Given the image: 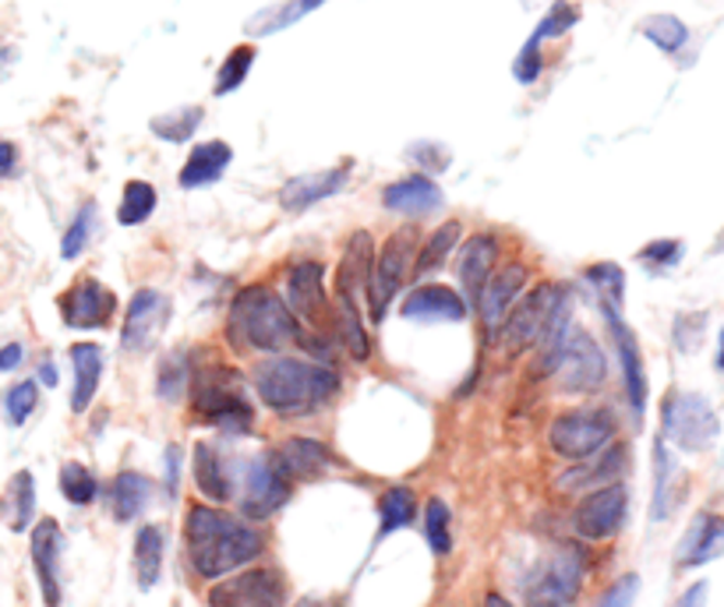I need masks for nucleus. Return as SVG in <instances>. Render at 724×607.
<instances>
[{"label":"nucleus","mask_w":724,"mask_h":607,"mask_svg":"<svg viewBox=\"0 0 724 607\" xmlns=\"http://www.w3.org/2000/svg\"><path fill=\"white\" fill-rule=\"evenodd\" d=\"M184 544L201 580H226L266 552V533L212 505H192L184 516Z\"/></svg>","instance_id":"f257e3e1"},{"label":"nucleus","mask_w":724,"mask_h":607,"mask_svg":"<svg viewBox=\"0 0 724 607\" xmlns=\"http://www.w3.org/2000/svg\"><path fill=\"white\" fill-rule=\"evenodd\" d=\"M251 385L258 399L280 417H304L329 407L340 396V374L315 360L272 354L255 364Z\"/></svg>","instance_id":"f03ea898"},{"label":"nucleus","mask_w":724,"mask_h":607,"mask_svg":"<svg viewBox=\"0 0 724 607\" xmlns=\"http://www.w3.org/2000/svg\"><path fill=\"white\" fill-rule=\"evenodd\" d=\"M226 339L237 354H283L286 346L300 343V322L272 286L255 283L244 286L230 304Z\"/></svg>","instance_id":"7ed1b4c3"},{"label":"nucleus","mask_w":724,"mask_h":607,"mask_svg":"<svg viewBox=\"0 0 724 607\" xmlns=\"http://www.w3.org/2000/svg\"><path fill=\"white\" fill-rule=\"evenodd\" d=\"M192 413L230 435H248L255 407L244 393V374L230 364H198L192 374Z\"/></svg>","instance_id":"20e7f679"},{"label":"nucleus","mask_w":724,"mask_h":607,"mask_svg":"<svg viewBox=\"0 0 724 607\" xmlns=\"http://www.w3.org/2000/svg\"><path fill=\"white\" fill-rule=\"evenodd\" d=\"M417 248H421V226L407 223V226H400L379 251H375L371 276H368V286H365L371 322H382L385 308L403 290V283H407V272L414 269Z\"/></svg>","instance_id":"39448f33"},{"label":"nucleus","mask_w":724,"mask_h":607,"mask_svg":"<svg viewBox=\"0 0 724 607\" xmlns=\"http://www.w3.org/2000/svg\"><path fill=\"white\" fill-rule=\"evenodd\" d=\"M559 297H562V286L544 280L538 286H530V290L513 304L510 314L502 318L495 339H491V343H499L502 360H519L524 354H530V346H538Z\"/></svg>","instance_id":"423d86ee"},{"label":"nucleus","mask_w":724,"mask_h":607,"mask_svg":"<svg viewBox=\"0 0 724 607\" xmlns=\"http://www.w3.org/2000/svg\"><path fill=\"white\" fill-rule=\"evenodd\" d=\"M587 561L579 547H555L552 555L538 561L527 580H524V600L527 607H573L579 590H584Z\"/></svg>","instance_id":"0eeeda50"},{"label":"nucleus","mask_w":724,"mask_h":607,"mask_svg":"<svg viewBox=\"0 0 724 607\" xmlns=\"http://www.w3.org/2000/svg\"><path fill=\"white\" fill-rule=\"evenodd\" d=\"M552 379H555L562 396H587V393H598V388L604 385L608 360L590 332H584V329L566 332V339H562V346H559Z\"/></svg>","instance_id":"6e6552de"},{"label":"nucleus","mask_w":724,"mask_h":607,"mask_svg":"<svg viewBox=\"0 0 724 607\" xmlns=\"http://www.w3.org/2000/svg\"><path fill=\"white\" fill-rule=\"evenodd\" d=\"M612 438H615V417L608 410H569L559 413L552 428H548L552 453L569 462H584L604 453Z\"/></svg>","instance_id":"1a4fd4ad"},{"label":"nucleus","mask_w":724,"mask_h":607,"mask_svg":"<svg viewBox=\"0 0 724 607\" xmlns=\"http://www.w3.org/2000/svg\"><path fill=\"white\" fill-rule=\"evenodd\" d=\"M294 495V481L283 473L277 453H258L248 459L241 476V516L244 519H269L277 516Z\"/></svg>","instance_id":"9d476101"},{"label":"nucleus","mask_w":724,"mask_h":607,"mask_svg":"<svg viewBox=\"0 0 724 607\" xmlns=\"http://www.w3.org/2000/svg\"><path fill=\"white\" fill-rule=\"evenodd\" d=\"M664 438L683 453H703L717 438V413L700 393H678L664 399Z\"/></svg>","instance_id":"9b49d317"},{"label":"nucleus","mask_w":724,"mask_h":607,"mask_svg":"<svg viewBox=\"0 0 724 607\" xmlns=\"http://www.w3.org/2000/svg\"><path fill=\"white\" fill-rule=\"evenodd\" d=\"M286 308L304 318L318 332L332 336V304L326 294V265L322 262H297L286 272Z\"/></svg>","instance_id":"f8f14e48"},{"label":"nucleus","mask_w":724,"mask_h":607,"mask_svg":"<svg viewBox=\"0 0 724 607\" xmlns=\"http://www.w3.org/2000/svg\"><path fill=\"white\" fill-rule=\"evenodd\" d=\"M286 583L277 569H248L209 590V607H283Z\"/></svg>","instance_id":"ddd939ff"},{"label":"nucleus","mask_w":724,"mask_h":607,"mask_svg":"<svg viewBox=\"0 0 724 607\" xmlns=\"http://www.w3.org/2000/svg\"><path fill=\"white\" fill-rule=\"evenodd\" d=\"M626 512H629L626 487L604 484L598 491H590V495L576 505L573 530H576V537H584V541H608L622 530V523H626Z\"/></svg>","instance_id":"4468645a"},{"label":"nucleus","mask_w":724,"mask_h":607,"mask_svg":"<svg viewBox=\"0 0 724 607\" xmlns=\"http://www.w3.org/2000/svg\"><path fill=\"white\" fill-rule=\"evenodd\" d=\"M57 308H61V318L68 329L96 332V329H107L113 322V314H118V297H113V290H107L99 280L85 276L75 286H68V294H61Z\"/></svg>","instance_id":"2eb2a0df"},{"label":"nucleus","mask_w":724,"mask_h":607,"mask_svg":"<svg viewBox=\"0 0 724 607\" xmlns=\"http://www.w3.org/2000/svg\"><path fill=\"white\" fill-rule=\"evenodd\" d=\"M170 322V297H163L159 290H135L132 304H127L124 314V329H121V346L127 354H149L159 332Z\"/></svg>","instance_id":"dca6fc26"},{"label":"nucleus","mask_w":724,"mask_h":607,"mask_svg":"<svg viewBox=\"0 0 724 607\" xmlns=\"http://www.w3.org/2000/svg\"><path fill=\"white\" fill-rule=\"evenodd\" d=\"M527 283H530V269L524 262H510V265L491 272V280L484 283L481 297H477V314H481L488 339H495L502 318L510 314V308L519 297H524Z\"/></svg>","instance_id":"f3484780"},{"label":"nucleus","mask_w":724,"mask_h":607,"mask_svg":"<svg viewBox=\"0 0 724 607\" xmlns=\"http://www.w3.org/2000/svg\"><path fill=\"white\" fill-rule=\"evenodd\" d=\"M601 311H604L608 329H612V339H615V357H618V364H622V379H626V396H629L633 417L640 421L643 410H647V371H643L640 343H636L633 329L622 322V314L615 308L601 304Z\"/></svg>","instance_id":"a211bd4d"},{"label":"nucleus","mask_w":724,"mask_h":607,"mask_svg":"<svg viewBox=\"0 0 724 607\" xmlns=\"http://www.w3.org/2000/svg\"><path fill=\"white\" fill-rule=\"evenodd\" d=\"M403 318L417 322H463L467 318V300L445 283H421L403 297Z\"/></svg>","instance_id":"6ab92c4d"},{"label":"nucleus","mask_w":724,"mask_h":607,"mask_svg":"<svg viewBox=\"0 0 724 607\" xmlns=\"http://www.w3.org/2000/svg\"><path fill=\"white\" fill-rule=\"evenodd\" d=\"M346 177H351V166H336V170H315V173H297L280 187V206L286 212H304L326 201L332 195L343 191Z\"/></svg>","instance_id":"aec40b11"},{"label":"nucleus","mask_w":724,"mask_h":607,"mask_svg":"<svg viewBox=\"0 0 724 607\" xmlns=\"http://www.w3.org/2000/svg\"><path fill=\"white\" fill-rule=\"evenodd\" d=\"M499 262V237L495 234H474L459 251V286H463V300L467 308H477V297H481L484 283L491 280Z\"/></svg>","instance_id":"412c9836"},{"label":"nucleus","mask_w":724,"mask_h":607,"mask_svg":"<svg viewBox=\"0 0 724 607\" xmlns=\"http://www.w3.org/2000/svg\"><path fill=\"white\" fill-rule=\"evenodd\" d=\"M61 527L53 523V519H39L36 530H33V566H36V575H39V590H42V600L47 607H57L61 604Z\"/></svg>","instance_id":"4be33fe9"},{"label":"nucleus","mask_w":724,"mask_h":607,"mask_svg":"<svg viewBox=\"0 0 724 607\" xmlns=\"http://www.w3.org/2000/svg\"><path fill=\"white\" fill-rule=\"evenodd\" d=\"M717 555H724V516L700 512L678 544V569H700Z\"/></svg>","instance_id":"5701e85b"},{"label":"nucleus","mask_w":724,"mask_h":607,"mask_svg":"<svg viewBox=\"0 0 724 607\" xmlns=\"http://www.w3.org/2000/svg\"><path fill=\"white\" fill-rule=\"evenodd\" d=\"M382 206L389 212H400V215H410V220H421V215L434 212L442 206V187L434 184L431 177H421V173H414V177H403L396 184H389L382 191Z\"/></svg>","instance_id":"b1692460"},{"label":"nucleus","mask_w":724,"mask_h":607,"mask_svg":"<svg viewBox=\"0 0 724 607\" xmlns=\"http://www.w3.org/2000/svg\"><path fill=\"white\" fill-rule=\"evenodd\" d=\"M71 371H75V393H71V413H85L93 407V399L99 393V382H103V346L99 343H75L71 346Z\"/></svg>","instance_id":"393cba45"},{"label":"nucleus","mask_w":724,"mask_h":607,"mask_svg":"<svg viewBox=\"0 0 724 607\" xmlns=\"http://www.w3.org/2000/svg\"><path fill=\"white\" fill-rule=\"evenodd\" d=\"M371 262H375V240H371L368 230H357V234H351V240H346V248H343L332 290L360 297V294H365V286H368V276H371Z\"/></svg>","instance_id":"a878e982"},{"label":"nucleus","mask_w":724,"mask_h":607,"mask_svg":"<svg viewBox=\"0 0 724 607\" xmlns=\"http://www.w3.org/2000/svg\"><path fill=\"white\" fill-rule=\"evenodd\" d=\"M277 453V462L283 467V473L290 476V481H315V476H322L329 467H332V453L326 449L322 442L315 438H286Z\"/></svg>","instance_id":"bb28decb"},{"label":"nucleus","mask_w":724,"mask_h":607,"mask_svg":"<svg viewBox=\"0 0 724 607\" xmlns=\"http://www.w3.org/2000/svg\"><path fill=\"white\" fill-rule=\"evenodd\" d=\"M332 304H336V308H332V336H336V343L357 360V364H365V360L371 357V336L365 329V318H360L357 297L336 290V300Z\"/></svg>","instance_id":"cd10ccee"},{"label":"nucleus","mask_w":724,"mask_h":607,"mask_svg":"<svg viewBox=\"0 0 724 607\" xmlns=\"http://www.w3.org/2000/svg\"><path fill=\"white\" fill-rule=\"evenodd\" d=\"M234 163V149L226 146V141H201V146L192 149L187 156V163L181 166V177L177 184L184 191H192V187H206V184H216L226 173V166Z\"/></svg>","instance_id":"c85d7f7f"},{"label":"nucleus","mask_w":724,"mask_h":607,"mask_svg":"<svg viewBox=\"0 0 724 607\" xmlns=\"http://www.w3.org/2000/svg\"><path fill=\"white\" fill-rule=\"evenodd\" d=\"M192 470H195L198 491H201V495H206L209 501H220V505H223V501L234 498V476H230V470L223 467L220 453H216L209 442H198V445H195Z\"/></svg>","instance_id":"c756f323"},{"label":"nucleus","mask_w":724,"mask_h":607,"mask_svg":"<svg viewBox=\"0 0 724 607\" xmlns=\"http://www.w3.org/2000/svg\"><path fill=\"white\" fill-rule=\"evenodd\" d=\"M149 498H152L149 476H142L135 470H124L113 476L110 505H113V519H118V523H132V519H138L145 512V505H149Z\"/></svg>","instance_id":"7c9ffc66"},{"label":"nucleus","mask_w":724,"mask_h":607,"mask_svg":"<svg viewBox=\"0 0 724 607\" xmlns=\"http://www.w3.org/2000/svg\"><path fill=\"white\" fill-rule=\"evenodd\" d=\"M622 470H626V449L615 445V449H608L604 456L598 453V456L584 459V467L562 473L559 487L562 491H579V487H587V484H601L604 487V484H615V473H622Z\"/></svg>","instance_id":"2f4dec72"},{"label":"nucleus","mask_w":724,"mask_h":607,"mask_svg":"<svg viewBox=\"0 0 724 607\" xmlns=\"http://www.w3.org/2000/svg\"><path fill=\"white\" fill-rule=\"evenodd\" d=\"M163 552H167V537L163 527L145 523L135 533V580L142 590H152L163 575Z\"/></svg>","instance_id":"473e14b6"},{"label":"nucleus","mask_w":724,"mask_h":607,"mask_svg":"<svg viewBox=\"0 0 724 607\" xmlns=\"http://www.w3.org/2000/svg\"><path fill=\"white\" fill-rule=\"evenodd\" d=\"M459 223L456 220H449V223H442L434 234L417 248V258H414V280H425V276H431V272H439L442 265H445V258L456 251V244H459Z\"/></svg>","instance_id":"72a5a7b5"},{"label":"nucleus","mask_w":724,"mask_h":607,"mask_svg":"<svg viewBox=\"0 0 724 607\" xmlns=\"http://www.w3.org/2000/svg\"><path fill=\"white\" fill-rule=\"evenodd\" d=\"M417 519V495L410 487H389L382 501H379V541L389 537V533H396L403 527H410Z\"/></svg>","instance_id":"f704fd0d"},{"label":"nucleus","mask_w":724,"mask_h":607,"mask_svg":"<svg viewBox=\"0 0 724 607\" xmlns=\"http://www.w3.org/2000/svg\"><path fill=\"white\" fill-rule=\"evenodd\" d=\"M156 212V187L149 181H127L121 206H118V223L121 226H142Z\"/></svg>","instance_id":"c9c22d12"},{"label":"nucleus","mask_w":724,"mask_h":607,"mask_svg":"<svg viewBox=\"0 0 724 607\" xmlns=\"http://www.w3.org/2000/svg\"><path fill=\"white\" fill-rule=\"evenodd\" d=\"M192 382V364H187V350H173L156 374V396L163 402H177L187 393Z\"/></svg>","instance_id":"e433bc0d"},{"label":"nucleus","mask_w":724,"mask_h":607,"mask_svg":"<svg viewBox=\"0 0 724 607\" xmlns=\"http://www.w3.org/2000/svg\"><path fill=\"white\" fill-rule=\"evenodd\" d=\"M33 512H36V481L33 473L22 470L14 473V481L8 487V516H11V530L22 533L33 523Z\"/></svg>","instance_id":"4c0bfd02"},{"label":"nucleus","mask_w":724,"mask_h":607,"mask_svg":"<svg viewBox=\"0 0 724 607\" xmlns=\"http://www.w3.org/2000/svg\"><path fill=\"white\" fill-rule=\"evenodd\" d=\"M251 64H255V47H251V42H244V47H234V50H230L226 61L220 64V71H216L212 92H216V96H226V92L241 89V85L248 82Z\"/></svg>","instance_id":"58836bf2"},{"label":"nucleus","mask_w":724,"mask_h":607,"mask_svg":"<svg viewBox=\"0 0 724 607\" xmlns=\"http://www.w3.org/2000/svg\"><path fill=\"white\" fill-rule=\"evenodd\" d=\"M61 495L71 505H93L96 495H99V481L93 476L89 467H82V462H64L61 467Z\"/></svg>","instance_id":"ea45409f"},{"label":"nucleus","mask_w":724,"mask_h":607,"mask_svg":"<svg viewBox=\"0 0 724 607\" xmlns=\"http://www.w3.org/2000/svg\"><path fill=\"white\" fill-rule=\"evenodd\" d=\"M587 283L601 294V304L608 308H622V297H626V272H622L615 262H598L587 269Z\"/></svg>","instance_id":"a19ab883"},{"label":"nucleus","mask_w":724,"mask_h":607,"mask_svg":"<svg viewBox=\"0 0 724 607\" xmlns=\"http://www.w3.org/2000/svg\"><path fill=\"white\" fill-rule=\"evenodd\" d=\"M322 4H326V0H290V4H283L280 11H266V14H258V18L251 22V33H255V36L280 33V28L294 25L297 18H304V14L315 11V8H322Z\"/></svg>","instance_id":"79ce46f5"},{"label":"nucleus","mask_w":724,"mask_h":607,"mask_svg":"<svg viewBox=\"0 0 724 607\" xmlns=\"http://www.w3.org/2000/svg\"><path fill=\"white\" fill-rule=\"evenodd\" d=\"M643 36L654 42V47H661L664 53H675L686 47L689 28L678 18H672V14H654V18L643 22Z\"/></svg>","instance_id":"37998d69"},{"label":"nucleus","mask_w":724,"mask_h":607,"mask_svg":"<svg viewBox=\"0 0 724 607\" xmlns=\"http://www.w3.org/2000/svg\"><path fill=\"white\" fill-rule=\"evenodd\" d=\"M198 124H201V107H184V110H173V113H163V117H156L152 135L167 138V141H187L195 135Z\"/></svg>","instance_id":"c03bdc74"},{"label":"nucleus","mask_w":724,"mask_h":607,"mask_svg":"<svg viewBox=\"0 0 724 607\" xmlns=\"http://www.w3.org/2000/svg\"><path fill=\"white\" fill-rule=\"evenodd\" d=\"M425 537L434 555L453 552V533H449V505L442 498H431L425 505Z\"/></svg>","instance_id":"a18cd8bd"},{"label":"nucleus","mask_w":724,"mask_h":607,"mask_svg":"<svg viewBox=\"0 0 724 607\" xmlns=\"http://www.w3.org/2000/svg\"><path fill=\"white\" fill-rule=\"evenodd\" d=\"M36 407H39V382H19L4 393V410L14 428L25 424Z\"/></svg>","instance_id":"49530a36"},{"label":"nucleus","mask_w":724,"mask_h":607,"mask_svg":"<svg viewBox=\"0 0 724 607\" xmlns=\"http://www.w3.org/2000/svg\"><path fill=\"white\" fill-rule=\"evenodd\" d=\"M579 22V11L573 8V4H566V0H559V4H552L548 8V14L541 18V25L533 28V36H530V42H541L544 39H555V36H562V33H569V28Z\"/></svg>","instance_id":"de8ad7c7"},{"label":"nucleus","mask_w":724,"mask_h":607,"mask_svg":"<svg viewBox=\"0 0 724 607\" xmlns=\"http://www.w3.org/2000/svg\"><path fill=\"white\" fill-rule=\"evenodd\" d=\"M93 230H96V206L89 201V206H82V212L75 215V223H71V230H68L64 240H61V255L68 258V262L85 251V244H89Z\"/></svg>","instance_id":"09e8293b"},{"label":"nucleus","mask_w":724,"mask_h":607,"mask_svg":"<svg viewBox=\"0 0 724 607\" xmlns=\"http://www.w3.org/2000/svg\"><path fill=\"white\" fill-rule=\"evenodd\" d=\"M683 251H686L683 240H650L647 248L640 251V262L647 269H654V272H664V269L683 262Z\"/></svg>","instance_id":"8fccbe9b"},{"label":"nucleus","mask_w":724,"mask_h":607,"mask_svg":"<svg viewBox=\"0 0 724 607\" xmlns=\"http://www.w3.org/2000/svg\"><path fill=\"white\" fill-rule=\"evenodd\" d=\"M654 470H658V484H654V519L668 516V476H672V459L664 442L654 445Z\"/></svg>","instance_id":"3c124183"},{"label":"nucleus","mask_w":724,"mask_h":607,"mask_svg":"<svg viewBox=\"0 0 724 607\" xmlns=\"http://www.w3.org/2000/svg\"><path fill=\"white\" fill-rule=\"evenodd\" d=\"M541 67H544V61H541V47H538V42H530V39H527V42H524V50H519V57H516V64H513L516 82H519V85L538 82Z\"/></svg>","instance_id":"603ef678"},{"label":"nucleus","mask_w":724,"mask_h":607,"mask_svg":"<svg viewBox=\"0 0 724 607\" xmlns=\"http://www.w3.org/2000/svg\"><path fill=\"white\" fill-rule=\"evenodd\" d=\"M636 594H640V575H622L612 586H608V594L601 597L598 607H633L636 604Z\"/></svg>","instance_id":"864d4df0"},{"label":"nucleus","mask_w":724,"mask_h":607,"mask_svg":"<svg viewBox=\"0 0 724 607\" xmlns=\"http://www.w3.org/2000/svg\"><path fill=\"white\" fill-rule=\"evenodd\" d=\"M181 462H184V453L181 445H167V495L173 498L181 487Z\"/></svg>","instance_id":"5fc2aeb1"},{"label":"nucleus","mask_w":724,"mask_h":607,"mask_svg":"<svg viewBox=\"0 0 724 607\" xmlns=\"http://www.w3.org/2000/svg\"><path fill=\"white\" fill-rule=\"evenodd\" d=\"M707 590H711V586H707L703 580H700V583H692V586L686 590V594L678 597L675 607H707Z\"/></svg>","instance_id":"6e6d98bb"},{"label":"nucleus","mask_w":724,"mask_h":607,"mask_svg":"<svg viewBox=\"0 0 724 607\" xmlns=\"http://www.w3.org/2000/svg\"><path fill=\"white\" fill-rule=\"evenodd\" d=\"M22 357H25L22 343H8L4 350H0V371H14L22 364Z\"/></svg>","instance_id":"4d7b16f0"},{"label":"nucleus","mask_w":724,"mask_h":607,"mask_svg":"<svg viewBox=\"0 0 724 607\" xmlns=\"http://www.w3.org/2000/svg\"><path fill=\"white\" fill-rule=\"evenodd\" d=\"M14 163H19V149L11 141H0V173H11Z\"/></svg>","instance_id":"13d9d810"},{"label":"nucleus","mask_w":724,"mask_h":607,"mask_svg":"<svg viewBox=\"0 0 724 607\" xmlns=\"http://www.w3.org/2000/svg\"><path fill=\"white\" fill-rule=\"evenodd\" d=\"M39 382H47L50 388L57 385V368L50 364V360H47V364H42V368H39Z\"/></svg>","instance_id":"bf43d9fd"},{"label":"nucleus","mask_w":724,"mask_h":607,"mask_svg":"<svg viewBox=\"0 0 724 607\" xmlns=\"http://www.w3.org/2000/svg\"><path fill=\"white\" fill-rule=\"evenodd\" d=\"M484 607H516L513 600H505V597H499V594H488L484 597Z\"/></svg>","instance_id":"052dcab7"},{"label":"nucleus","mask_w":724,"mask_h":607,"mask_svg":"<svg viewBox=\"0 0 724 607\" xmlns=\"http://www.w3.org/2000/svg\"><path fill=\"white\" fill-rule=\"evenodd\" d=\"M714 364H717V371H724V329H721V336H717V360H714Z\"/></svg>","instance_id":"680f3d73"},{"label":"nucleus","mask_w":724,"mask_h":607,"mask_svg":"<svg viewBox=\"0 0 724 607\" xmlns=\"http://www.w3.org/2000/svg\"><path fill=\"white\" fill-rule=\"evenodd\" d=\"M294 607H329V604H322V600H300V604H294Z\"/></svg>","instance_id":"e2e57ef3"}]
</instances>
